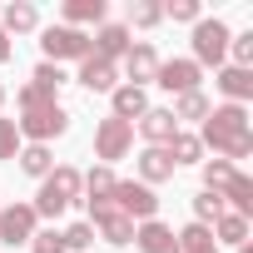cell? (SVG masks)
<instances>
[{"mask_svg":"<svg viewBox=\"0 0 253 253\" xmlns=\"http://www.w3.org/2000/svg\"><path fill=\"white\" fill-rule=\"evenodd\" d=\"M218 199H223V209H228V213L248 218V213H253V179H243V174H238V179H233V184H228Z\"/></svg>","mask_w":253,"mask_h":253,"instance_id":"obj_20","label":"cell"},{"mask_svg":"<svg viewBox=\"0 0 253 253\" xmlns=\"http://www.w3.org/2000/svg\"><path fill=\"white\" fill-rule=\"evenodd\" d=\"M228 55H233V65H238V70H253V30L228 35Z\"/></svg>","mask_w":253,"mask_h":253,"instance_id":"obj_30","label":"cell"},{"mask_svg":"<svg viewBox=\"0 0 253 253\" xmlns=\"http://www.w3.org/2000/svg\"><path fill=\"white\" fill-rule=\"evenodd\" d=\"M164 179H174V159L164 149H144L139 154V184H164Z\"/></svg>","mask_w":253,"mask_h":253,"instance_id":"obj_19","label":"cell"},{"mask_svg":"<svg viewBox=\"0 0 253 253\" xmlns=\"http://www.w3.org/2000/svg\"><path fill=\"white\" fill-rule=\"evenodd\" d=\"M30 253H65V248H60V233H55V228H50V233H35V238H30Z\"/></svg>","mask_w":253,"mask_h":253,"instance_id":"obj_36","label":"cell"},{"mask_svg":"<svg viewBox=\"0 0 253 253\" xmlns=\"http://www.w3.org/2000/svg\"><path fill=\"white\" fill-rule=\"evenodd\" d=\"M80 189H84V174L80 169H70V164H60V169H50L45 174V184H40V194H35V218H60L75 199H80Z\"/></svg>","mask_w":253,"mask_h":253,"instance_id":"obj_3","label":"cell"},{"mask_svg":"<svg viewBox=\"0 0 253 253\" xmlns=\"http://www.w3.org/2000/svg\"><path fill=\"white\" fill-rule=\"evenodd\" d=\"M209 109H213V104H209V94H204V89H194V94H179V104H174L169 114H174V119H209Z\"/></svg>","mask_w":253,"mask_h":253,"instance_id":"obj_27","label":"cell"},{"mask_svg":"<svg viewBox=\"0 0 253 253\" xmlns=\"http://www.w3.org/2000/svg\"><path fill=\"white\" fill-rule=\"evenodd\" d=\"M129 45H134V40H129V25H114V20H104L99 35H89V55H94V60H109V65L129 55Z\"/></svg>","mask_w":253,"mask_h":253,"instance_id":"obj_10","label":"cell"},{"mask_svg":"<svg viewBox=\"0 0 253 253\" xmlns=\"http://www.w3.org/2000/svg\"><path fill=\"white\" fill-rule=\"evenodd\" d=\"M60 84H65V70H60V65H35V75H30V89H35V94L55 99Z\"/></svg>","mask_w":253,"mask_h":253,"instance_id":"obj_26","label":"cell"},{"mask_svg":"<svg viewBox=\"0 0 253 253\" xmlns=\"http://www.w3.org/2000/svg\"><path fill=\"white\" fill-rule=\"evenodd\" d=\"M238 253H253V248H248V243H243V248H238Z\"/></svg>","mask_w":253,"mask_h":253,"instance_id":"obj_39","label":"cell"},{"mask_svg":"<svg viewBox=\"0 0 253 253\" xmlns=\"http://www.w3.org/2000/svg\"><path fill=\"white\" fill-rule=\"evenodd\" d=\"M134 243H139V253H179V238H174V228H169V223H159V218H149V223H134Z\"/></svg>","mask_w":253,"mask_h":253,"instance_id":"obj_12","label":"cell"},{"mask_svg":"<svg viewBox=\"0 0 253 253\" xmlns=\"http://www.w3.org/2000/svg\"><path fill=\"white\" fill-rule=\"evenodd\" d=\"M84 189H89V199H109V194H114V169H104V164L89 169V174H84Z\"/></svg>","mask_w":253,"mask_h":253,"instance_id":"obj_31","label":"cell"},{"mask_svg":"<svg viewBox=\"0 0 253 253\" xmlns=\"http://www.w3.org/2000/svg\"><path fill=\"white\" fill-rule=\"evenodd\" d=\"M179 238V253H218V243H213V233L204 228V223H189L184 233H174Z\"/></svg>","mask_w":253,"mask_h":253,"instance_id":"obj_25","label":"cell"},{"mask_svg":"<svg viewBox=\"0 0 253 253\" xmlns=\"http://www.w3.org/2000/svg\"><path fill=\"white\" fill-rule=\"evenodd\" d=\"M223 213H228V209H223V199H218V194H209V189H204V194H194V223H204V228H209V223H218Z\"/></svg>","mask_w":253,"mask_h":253,"instance_id":"obj_29","label":"cell"},{"mask_svg":"<svg viewBox=\"0 0 253 253\" xmlns=\"http://www.w3.org/2000/svg\"><path fill=\"white\" fill-rule=\"evenodd\" d=\"M65 20H70V30L99 25L104 20V0H65Z\"/></svg>","mask_w":253,"mask_h":253,"instance_id":"obj_21","label":"cell"},{"mask_svg":"<svg viewBox=\"0 0 253 253\" xmlns=\"http://www.w3.org/2000/svg\"><path fill=\"white\" fill-rule=\"evenodd\" d=\"M40 50H45V65L84 60V55H89V35H84V30H70V25H50V30L40 35Z\"/></svg>","mask_w":253,"mask_h":253,"instance_id":"obj_6","label":"cell"},{"mask_svg":"<svg viewBox=\"0 0 253 253\" xmlns=\"http://www.w3.org/2000/svg\"><path fill=\"white\" fill-rule=\"evenodd\" d=\"M199 144H209L223 164L248 159V154H253V124H248V109H243V104H218V109H209Z\"/></svg>","mask_w":253,"mask_h":253,"instance_id":"obj_1","label":"cell"},{"mask_svg":"<svg viewBox=\"0 0 253 253\" xmlns=\"http://www.w3.org/2000/svg\"><path fill=\"white\" fill-rule=\"evenodd\" d=\"M89 243H94V228H89V223H70V228L60 233V248H65V253H80V248H89Z\"/></svg>","mask_w":253,"mask_h":253,"instance_id":"obj_32","label":"cell"},{"mask_svg":"<svg viewBox=\"0 0 253 253\" xmlns=\"http://www.w3.org/2000/svg\"><path fill=\"white\" fill-rule=\"evenodd\" d=\"M20 154V129L15 119H0V159H15Z\"/></svg>","mask_w":253,"mask_h":253,"instance_id":"obj_34","label":"cell"},{"mask_svg":"<svg viewBox=\"0 0 253 253\" xmlns=\"http://www.w3.org/2000/svg\"><path fill=\"white\" fill-rule=\"evenodd\" d=\"M164 20V5H154V0H139V5H129V25H159Z\"/></svg>","mask_w":253,"mask_h":253,"instance_id":"obj_33","label":"cell"},{"mask_svg":"<svg viewBox=\"0 0 253 253\" xmlns=\"http://www.w3.org/2000/svg\"><path fill=\"white\" fill-rule=\"evenodd\" d=\"M209 233H213V243H233V248H243V243H248V218H238V213H223V218H218Z\"/></svg>","mask_w":253,"mask_h":253,"instance_id":"obj_23","label":"cell"},{"mask_svg":"<svg viewBox=\"0 0 253 253\" xmlns=\"http://www.w3.org/2000/svg\"><path fill=\"white\" fill-rule=\"evenodd\" d=\"M114 80H119V75H114L109 60H94V55L80 60V84H84L89 94H114Z\"/></svg>","mask_w":253,"mask_h":253,"instance_id":"obj_14","label":"cell"},{"mask_svg":"<svg viewBox=\"0 0 253 253\" xmlns=\"http://www.w3.org/2000/svg\"><path fill=\"white\" fill-rule=\"evenodd\" d=\"M114 209L124 213V218H134V223H149L154 213H159V199H154V189L149 184H134V179H114Z\"/></svg>","mask_w":253,"mask_h":253,"instance_id":"obj_4","label":"cell"},{"mask_svg":"<svg viewBox=\"0 0 253 253\" xmlns=\"http://www.w3.org/2000/svg\"><path fill=\"white\" fill-rule=\"evenodd\" d=\"M124 70H129V80L144 89V84L159 75V55H154V45H129V55H124Z\"/></svg>","mask_w":253,"mask_h":253,"instance_id":"obj_16","label":"cell"},{"mask_svg":"<svg viewBox=\"0 0 253 253\" xmlns=\"http://www.w3.org/2000/svg\"><path fill=\"white\" fill-rule=\"evenodd\" d=\"M15 99H20V119H15V129H20L25 139L50 144V139H60V134L70 129V114L60 109V99H45V94H35L30 84H25Z\"/></svg>","mask_w":253,"mask_h":253,"instance_id":"obj_2","label":"cell"},{"mask_svg":"<svg viewBox=\"0 0 253 253\" xmlns=\"http://www.w3.org/2000/svg\"><path fill=\"white\" fill-rule=\"evenodd\" d=\"M35 238V209L30 204H10V209H0V243H30Z\"/></svg>","mask_w":253,"mask_h":253,"instance_id":"obj_11","label":"cell"},{"mask_svg":"<svg viewBox=\"0 0 253 253\" xmlns=\"http://www.w3.org/2000/svg\"><path fill=\"white\" fill-rule=\"evenodd\" d=\"M228 55V25L223 20H199L194 25V65H218Z\"/></svg>","mask_w":253,"mask_h":253,"instance_id":"obj_8","label":"cell"},{"mask_svg":"<svg viewBox=\"0 0 253 253\" xmlns=\"http://www.w3.org/2000/svg\"><path fill=\"white\" fill-rule=\"evenodd\" d=\"M0 104H5V84H0Z\"/></svg>","mask_w":253,"mask_h":253,"instance_id":"obj_38","label":"cell"},{"mask_svg":"<svg viewBox=\"0 0 253 253\" xmlns=\"http://www.w3.org/2000/svg\"><path fill=\"white\" fill-rule=\"evenodd\" d=\"M139 134L149 139V149H164V144L179 134V119H174L169 109H144V114H139Z\"/></svg>","mask_w":253,"mask_h":253,"instance_id":"obj_13","label":"cell"},{"mask_svg":"<svg viewBox=\"0 0 253 253\" xmlns=\"http://www.w3.org/2000/svg\"><path fill=\"white\" fill-rule=\"evenodd\" d=\"M129 144H134V124H124V119H99V129H94V154L104 159V169L114 164V159H124L129 154Z\"/></svg>","mask_w":253,"mask_h":253,"instance_id":"obj_7","label":"cell"},{"mask_svg":"<svg viewBox=\"0 0 253 253\" xmlns=\"http://www.w3.org/2000/svg\"><path fill=\"white\" fill-rule=\"evenodd\" d=\"M199 80H204V70L194 60H159V75H154V84L169 89V94H194Z\"/></svg>","mask_w":253,"mask_h":253,"instance_id":"obj_9","label":"cell"},{"mask_svg":"<svg viewBox=\"0 0 253 253\" xmlns=\"http://www.w3.org/2000/svg\"><path fill=\"white\" fill-rule=\"evenodd\" d=\"M35 25H40V10L30 5V0H10V5L0 10V30H5V35H25Z\"/></svg>","mask_w":253,"mask_h":253,"instance_id":"obj_17","label":"cell"},{"mask_svg":"<svg viewBox=\"0 0 253 253\" xmlns=\"http://www.w3.org/2000/svg\"><path fill=\"white\" fill-rule=\"evenodd\" d=\"M164 154H169V159H174V169H179V164H199L204 144H199V134H184V129H179V134L164 144Z\"/></svg>","mask_w":253,"mask_h":253,"instance_id":"obj_22","label":"cell"},{"mask_svg":"<svg viewBox=\"0 0 253 253\" xmlns=\"http://www.w3.org/2000/svg\"><path fill=\"white\" fill-rule=\"evenodd\" d=\"M15 159H20V174H30V179H45V174L55 169V159H50L45 144H30V149H20Z\"/></svg>","mask_w":253,"mask_h":253,"instance_id":"obj_24","label":"cell"},{"mask_svg":"<svg viewBox=\"0 0 253 253\" xmlns=\"http://www.w3.org/2000/svg\"><path fill=\"white\" fill-rule=\"evenodd\" d=\"M218 89L228 94V104H243V99H253V70H238V65L218 70Z\"/></svg>","mask_w":253,"mask_h":253,"instance_id":"obj_18","label":"cell"},{"mask_svg":"<svg viewBox=\"0 0 253 253\" xmlns=\"http://www.w3.org/2000/svg\"><path fill=\"white\" fill-rule=\"evenodd\" d=\"M144 109H149V89H139V84H114V119L134 124Z\"/></svg>","mask_w":253,"mask_h":253,"instance_id":"obj_15","label":"cell"},{"mask_svg":"<svg viewBox=\"0 0 253 253\" xmlns=\"http://www.w3.org/2000/svg\"><path fill=\"white\" fill-rule=\"evenodd\" d=\"M164 15H174V20H189V25H199L204 5H199V0H174V5H164Z\"/></svg>","mask_w":253,"mask_h":253,"instance_id":"obj_35","label":"cell"},{"mask_svg":"<svg viewBox=\"0 0 253 253\" xmlns=\"http://www.w3.org/2000/svg\"><path fill=\"white\" fill-rule=\"evenodd\" d=\"M5 60H10V35L0 30V65H5Z\"/></svg>","mask_w":253,"mask_h":253,"instance_id":"obj_37","label":"cell"},{"mask_svg":"<svg viewBox=\"0 0 253 253\" xmlns=\"http://www.w3.org/2000/svg\"><path fill=\"white\" fill-rule=\"evenodd\" d=\"M89 204V228H99V238L104 243H114V248H124V243H134V218H124L119 209H114V199H84Z\"/></svg>","mask_w":253,"mask_h":253,"instance_id":"obj_5","label":"cell"},{"mask_svg":"<svg viewBox=\"0 0 253 253\" xmlns=\"http://www.w3.org/2000/svg\"><path fill=\"white\" fill-rule=\"evenodd\" d=\"M233 179H238L233 164H223V159H209V164H204V189H209V194H223Z\"/></svg>","mask_w":253,"mask_h":253,"instance_id":"obj_28","label":"cell"}]
</instances>
